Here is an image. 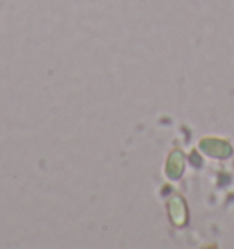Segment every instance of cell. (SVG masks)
Listing matches in <instances>:
<instances>
[{
    "mask_svg": "<svg viewBox=\"0 0 234 249\" xmlns=\"http://www.w3.org/2000/svg\"><path fill=\"white\" fill-rule=\"evenodd\" d=\"M200 147H201V150L205 154L212 156V158H227V156H231V152H233L229 141L218 140V138H205L200 143Z\"/></svg>",
    "mask_w": 234,
    "mask_h": 249,
    "instance_id": "6da1fadb",
    "label": "cell"
},
{
    "mask_svg": "<svg viewBox=\"0 0 234 249\" xmlns=\"http://www.w3.org/2000/svg\"><path fill=\"white\" fill-rule=\"evenodd\" d=\"M168 213H170V220L174 226L181 227L187 224V203L180 195H172L170 202H168Z\"/></svg>",
    "mask_w": 234,
    "mask_h": 249,
    "instance_id": "7a4b0ae2",
    "label": "cell"
},
{
    "mask_svg": "<svg viewBox=\"0 0 234 249\" xmlns=\"http://www.w3.org/2000/svg\"><path fill=\"white\" fill-rule=\"evenodd\" d=\"M183 169H185V158L181 154V150H174L167 161V169H165L167 176L170 179H178L183 174Z\"/></svg>",
    "mask_w": 234,
    "mask_h": 249,
    "instance_id": "3957f363",
    "label": "cell"
}]
</instances>
